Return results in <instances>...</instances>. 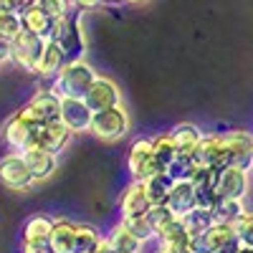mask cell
<instances>
[{"label":"cell","mask_w":253,"mask_h":253,"mask_svg":"<svg viewBox=\"0 0 253 253\" xmlns=\"http://www.w3.org/2000/svg\"><path fill=\"white\" fill-rule=\"evenodd\" d=\"M195 198H198V208H205V210H213V205L218 203V190H198L195 187Z\"/></svg>","instance_id":"obj_38"},{"label":"cell","mask_w":253,"mask_h":253,"mask_svg":"<svg viewBox=\"0 0 253 253\" xmlns=\"http://www.w3.org/2000/svg\"><path fill=\"white\" fill-rule=\"evenodd\" d=\"M172 185H175V180L167 172H157L152 177H147L144 180V190H147V195H150V203L152 205H162L167 200V195H170Z\"/></svg>","instance_id":"obj_27"},{"label":"cell","mask_w":253,"mask_h":253,"mask_svg":"<svg viewBox=\"0 0 253 253\" xmlns=\"http://www.w3.org/2000/svg\"><path fill=\"white\" fill-rule=\"evenodd\" d=\"M96 253H122V251H117L107 238H101V243H99V248H96Z\"/></svg>","instance_id":"obj_45"},{"label":"cell","mask_w":253,"mask_h":253,"mask_svg":"<svg viewBox=\"0 0 253 253\" xmlns=\"http://www.w3.org/2000/svg\"><path fill=\"white\" fill-rule=\"evenodd\" d=\"M172 218H177V215H175V213H172V210L167 208L165 203H162V205H152L150 210H147V220L152 223V228H155V230H160L162 225H167Z\"/></svg>","instance_id":"obj_35"},{"label":"cell","mask_w":253,"mask_h":253,"mask_svg":"<svg viewBox=\"0 0 253 253\" xmlns=\"http://www.w3.org/2000/svg\"><path fill=\"white\" fill-rule=\"evenodd\" d=\"M190 253H210V246L205 241V233H195V236H190V243H187Z\"/></svg>","instance_id":"obj_41"},{"label":"cell","mask_w":253,"mask_h":253,"mask_svg":"<svg viewBox=\"0 0 253 253\" xmlns=\"http://www.w3.org/2000/svg\"><path fill=\"white\" fill-rule=\"evenodd\" d=\"M53 41L63 48L69 61L84 58V53H86V33H84V23H81V10L79 13L74 10V13L56 20Z\"/></svg>","instance_id":"obj_3"},{"label":"cell","mask_w":253,"mask_h":253,"mask_svg":"<svg viewBox=\"0 0 253 253\" xmlns=\"http://www.w3.org/2000/svg\"><path fill=\"white\" fill-rule=\"evenodd\" d=\"M0 182L8 190H15V193L28 190L36 182L23 152H8L5 157H0Z\"/></svg>","instance_id":"obj_7"},{"label":"cell","mask_w":253,"mask_h":253,"mask_svg":"<svg viewBox=\"0 0 253 253\" xmlns=\"http://www.w3.org/2000/svg\"><path fill=\"white\" fill-rule=\"evenodd\" d=\"M122 223L132 230V233L142 241V243H150L157 238V230L152 228V223L147 220V215H137V218H122Z\"/></svg>","instance_id":"obj_32"},{"label":"cell","mask_w":253,"mask_h":253,"mask_svg":"<svg viewBox=\"0 0 253 253\" xmlns=\"http://www.w3.org/2000/svg\"><path fill=\"white\" fill-rule=\"evenodd\" d=\"M33 122L38 124H51V122H58L61 119V96L53 91V89H41L31 96V101L23 107Z\"/></svg>","instance_id":"obj_9"},{"label":"cell","mask_w":253,"mask_h":253,"mask_svg":"<svg viewBox=\"0 0 253 253\" xmlns=\"http://www.w3.org/2000/svg\"><path fill=\"white\" fill-rule=\"evenodd\" d=\"M38 5L43 8L46 13H51V15H53L56 20L76 10V8H74V0H41Z\"/></svg>","instance_id":"obj_36"},{"label":"cell","mask_w":253,"mask_h":253,"mask_svg":"<svg viewBox=\"0 0 253 253\" xmlns=\"http://www.w3.org/2000/svg\"><path fill=\"white\" fill-rule=\"evenodd\" d=\"M10 48H13V63H15V66H18L20 71L36 74V66H38V61H41V53H43V48H46V41L23 28V31H20V33L10 41Z\"/></svg>","instance_id":"obj_6"},{"label":"cell","mask_w":253,"mask_h":253,"mask_svg":"<svg viewBox=\"0 0 253 253\" xmlns=\"http://www.w3.org/2000/svg\"><path fill=\"white\" fill-rule=\"evenodd\" d=\"M170 134H172V139H175V144H177L180 152H195V147H198L200 139L205 137L200 126L190 124V122H182V124L172 126Z\"/></svg>","instance_id":"obj_23"},{"label":"cell","mask_w":253,"mask_h":253,"mask_svg":"<svg viewBox=\"0 0 253 253\" xmlns=\"http://www.w3.org/2000/svg\"><path fill=\"white\" fill-rule=\"evenodd\" d=\"M195 155L193 152H177V157L167 165V175H170L172 180H190L195 172Z\"/></svg>","instance_id":"obj_28"},{"label":"cell","mask_w":253,"mask_h":253,"mask_svg":"<svg viewBox=\"0 0 253 253\" xmlns=\"http://www.w3.org/2000/svg\"><path fill=\"white\" fill-rule=\"evenodd\" d=\"M20 31H23V18L13 10H5V8L0 10V36L13 41Z\"/></svg>","instance_id":"obj_34"},{"label":"cell","mask_w":253,"mask_h":253,"mask_svg":"<svg viewBox=\"0 0 253 253\" xmlns=\"http://www.w3.org/2000/svg\"><path fill=\"white\" fill-rule=\"evenodd\" d=\"M228 152H230V165H238L243 170H253V134L246 129H230L223 134Z\"/></svg>","instance_id":"obj_13"},{"label":"cell","mask_w":253,"mask_h":253,"mask_svg":"<svg viewBox=\"0 0 253 253\" xmlns=\"http://www.w3.org/2000/svg\"><path fill=\"white\" fill-rule=\"evenodd\" d=\"M84 101L89 104L91 112L109 109V107H117V104H122V89L117 86V81L96 74V79H94V84L89 86V91L84 94Z\"/></svg>","instance_id":"obj_10"},{"label":"cell","mask_w":253,"mask_h":253,"mask_svg":"<svg viewBox=\"0 0 253 253\" xmlns=\"http://www.w3.org/2000/svg\"><path fill=\"white\" fill-rule=\"evenodd\" d=\"M213 220L215 223H230V225H236L243 213H246V205L243 200H236V198H218V203L213 205Z\"/></svg>","instance_id":"obj_22"},{"label":"cell","mask_w":253,"mask_h":253,"mask_svg":"<svg viewBox=\"0 0 253 253\" xmlns=\"http://www.w3.org/2000/svg\"><path fill=\"white\" fill-rule=\"evenodd\" d=\"M152 147H155V155H157V160L165 165V170H167V165H170V162L177 157V152H180L170 132H162V134L152 137Z\"/></svg>","instance_id":"obj_29"},{"label":"cell","mask_w":253,"mask_h":253,"mask_svg":"<svg viewBox=\"0 0 253 253\" xmlns=\"http://www.w3.org/2000/svg\"><path fill=\"white\" fill-rule=\"evenodd\" d=\"M101 3H104V5H122L124 0H101Z\"/></svg>","instance_id":"obj_48"},{"label":"cell","mask_w":253,"mask_h":253,"mask_svg":"<svg viewBox=\"0 0 253 253\" xmlns=\"http://www.w3.org/2000/svg\"><path fill=\"white\" fill-rule=\"evenodd\" d=\"M193 155H195L198 165L213 167V170H223V167L230 165V152H228V144H225L223 134H205Z\"/></svg>","instance_id":"obj_8"},{"label":"cell","mask_w":253,"mask_h":253,"mask_svg":"<svg viewBox=\"0 0 253 253\" xmlns=\"http://www.w3.org/2000/svg\"><path fill=\"white\" fill-rule=\"evenodd\" d=\"M94 79H96V71L91 69V63H86L84 58H74V61H66V66H63L58 71V76L51 81V89L58 96L84 99V94L89 91Z\"/></svg>","instance_id":"obj_1"},{"label":"cell","mask_w":253,"mask_h":253,"mask_svg":"<svg viewBox=\"0 0 253 253\" xmlns=\"http://www.w3.org/2000/svg\"><path fill=\"white\" fill-rule=\"evenodd\" d=\"M251 190V175L248 170L238 165H228L220 170V177H218V195L220 198H236V200H246Z\"/></svg>","instance_id":"obj_12"},{"label":"cell","mask_w":253,"mask_h":253,"mask_svg":"<svg viewBox=\"0 0 253 253\" xmlns=\"http://www.w3.org/2000/svg\"><path fill=\"white\" fill-rule=\"evenodd\" d=\"M126 172H129L132 180H139L144 182L147 177H152L157 172H167L165 165L157 160L155 155V147H152V139H137L132 142L129 147V155H126Z\"/></svg>","instance_id":"obj_5"},{"label":"cell","mask_w":253,"mask_h":253,"mask_svg":"<svg viewBox=\"0 0 253 253\" xmlns=\"http://www.w3.org/2000/svg\"><path fill=\"white\" fill-rule=\"evenodd\" d=\"M20 18H23V28H26V31L36 33L38 38H43V41L53 38V31H56V18H53L51 13H46L41 5H33L31 10H26Z\"/></svg>","instance_id":"obj_19"},{"label":"cell","mask_w":253,"mask_h":253,"mask_svg":"<svg viewBox=\"0 0 253 253\" xmlns=\"http://www.w3.org/2000/svg\"><path fill=\"white\" fill-rule=\"evenodd\" d=\"M182 220H185V225H187V230H190V236H195V233H205V230L215 223V220H213V213H210V210H205V208H195V210H190V213H187Z\"/></svg>","instance_id":"obj_31"},{"label":"cell","mask_w":253,"mask_h":253,"mask_svg":"<svg viewBox=\"0 0 253 253\" xmlns=\"http://www.w3.org/2000/svg\"><path fill=\"white\" fill-rule=\"evenodd\" d=\"M124 3H126V5H144L147 0H124Z\"/></svg>","instance_id":"obj_47"},{"label":"cell","mask_w":253,"mask_h":253,"mask_svg":"<svg viewBox=\"0 0 253 253\" xmlns=\"http://www.w3.org/2000/svg\"><path fill=\"white\" fill-rule=\"evenodd\" d=\"M74 233H76V223L58 218L53 223V233H51L53 253H74Z\"/></svg>","instance_id":"obj_24"},{"label":"cell","mask_w":253,"mask_h":253,"mask_svg":"<svg viewBox=\"0 0 253 253\" xmlns=\"http://www.w3.org/2000/svg\"><path fill=\"white\" fill-rule=\"evenodd\" d=\"M129 126H132L129 114H126V109L122 107V104H117V107L94 112V119H91L89 132H91L96 139H101V142H119L122 137H126Z\"/></svg>","instance_id":"obj_4"},{"label":"cell","mask_w":253,"mask_h":253,"mask_svg":"<svg viewBox=\"0 0 253 253\" xmlns=\"http://www.w3.org/2000/svg\"><path fill=\"white\" fill-rule=\"evenodd\" d=\"M152 208L150 195L144 190V182L132 180L129 185L124 187V193L119 198V210H122V218H137V215H147V210Z\"/></svg>","instance_id":"obj_14"},{"label":"cell","mask_w":253,"mask_h":253,"mask_svg":"<svg viewBox=\"0 0 253 253\" xmlns=\"http://www.w3.org/2000/svg\"><path fill=\"white\" fill-rule=\"evenodd\" d=\"M71 137H74V132L58 119V122H51V124H41L36 144L43 147V150H48V152H56L58 155V152H63L69 147Z\"/></svg>","instance_id":"obj_15"},{"label":"cell","mask_w":253,"mask_h":253,"mask_svg":"<svg viewBox=\"0 0 253 253\" xmlns=\"http://www.w3.org/2000/svg\"><path fill=\"white\" fill-rule=\"evenodd\" d=\"M0 10H3V0H0Z\"/></svg>","instance_id":"obj_50"},{"label":"cell","mask_w":253,"mask_h":253,"mask_svg":"<svg viewBox=\"0 0 253 253\" xmlns=\"http://www.w3.org/2000/svg\"><path fill=\"white\" fill-rule=\"evenodd\" d=\"M238 253H253V248H251V246H243V243H241V251H238Z\"/></svg>","instance_id":"obj_49"},{"label":"cell","mask_w":253,"mask_h":253,"mask_svg":"<svg viewBox=\"0 0 253 253\" xmlns=\"http://www.w3.org/2000/svg\"><path fill=\"white\" fill-rule=\"evenodd\" d=\"M218 177H220V170H213V167H205V165H198L190 182H193L198 190H218Z\"/></svg>","instance_id":"obj_33"},{"label":"cell","mask_w":253,"mask_h":253,"mask_svg":"<svg viewBox=\"0 0 253 253\" xmlns=\"http://www.w3.org/2000/svg\"><path fill=\"white\" fill-rule=\"evenodd\" d=\"M66 53H63V48L56 43L53 38H48L46 41V48H43V53H41V61H38V66H36V76H41V79H48V81H53L56 76H58V71L66 66Z\"/></svg>","instance_id":"obj_18"},{"label":"cell","mask_w":253,"mask_h":253,"mask_svg":"<svg viewBox=\"0 0 253 253\" xmlns=\"http://www.w3.org/2000/svg\"><path fill=\"white\" fill-rule=\"evenodd\" d=\"M101 233L89 225V223H76V233H74V253H96L101 243Z\"/></svg>","instance_id":"obj_25"},{"label":"cell","mask_w":253,"mask_h":253,"mask_svg":"<svg viewBox=\"0 0 253 253\" xmlns=\"http://www.w3.org/2000/svg\"><path fill=\"white\" fill-rule=\"evenodd\" d=\"M41 0H3V8L5 10H13L18 15H23L26 10H31L33 5H38Z\"/></svg>","instance_id":"obj_39"},{"label":"cell","mask_w":253,"mask_h":253,"mask_svg":"<svg viewBox=\"0 0 253 253\" xmlns=\"http://www.w3.org/2000/svg\"><path fill=\"white\" fill-rule=\"evenodd\" d=\"M99 5H104L101 0H74V8H79L81 13H86V10H96Z\"/></svg>","instance_id":"obj_43"},{"label":"cell","mask_w":253,"mask_h":253,"mask_svg":"<svg viewBox=\"0 0 253 253\" xmlns=\"http://www.w3.org/2000/svg\"><path fill=\"white\" fill-rule=\"evenodd\" d=\"M236 236L243 246H251L253 248V213H243V218L236 223Z\"/></svg>","instance_id":"obj_37"},{"label":"cell","mask_w":253,"mask_h":253,"mask_svg":"<svg viewBox=\"0 0 253 253\" xmlns=\"http://www.w3.org/2000/svg\"><path fill=\"white\" fill-rule=\"evenodd\" d=\"M157 241L160 246H170V248H187L190 243V230L182 218H172L167 225L157 230Z\"/></svg>","instance_id":"obj_20"},{"label":"cell","mask_w":253,"mask_h":253,"mask_svg":"<svg viewBox=\"0 0 253 253\" xmlns=\"http://www.w3.org/2000/svg\"><path fill=\"white\" fill-rule=\"evenodd\" d=\"M241 251V241H238V236L236 238H230L228 243H223L220 248H215L213 253H238Z\"/></svg>","instance_id":"obj_44"},{"label":"cell","mask_w":253,"mask_h":253,"mask_svg":"<svg viewBox=\"0 0 253 253\" xmlns=\"http://www.w3.org/2000/svg\"><path fill=\"white\" fill-rule=\"evenodd\" d=\"M23 157H26V162H28L36 180H48L56 172V167H58V155L43 150V147H38V144L28 147V150L23 152Z\"/></svg>","instance_id":"obj_17"},{"label":"cell","mask_w":253,"mask_h":253,"mask_svg":"<svg viewBox=\"0 0 253 253\" xmlns=\"http://www.w3.org/2000/svg\"><path fill=\"white\" fill-rule=\"evenodd\" d=\"M23 253H53L51 241H23Z\"/></svg>","instance_id":"obj_40"},{"label":"cell","mask_w":253,"mask_h":253,"mask_svg":"<svg viewBox=\"0 0 253 253\" xmlns=\"http://www.w3.org/2000/svg\"><path fill=\"white\" fill-rule=\"evenodd\" d=\"M230 238H236V225H230V223H213L205 230V241L210 246V253L220 248L223 243H228Z\"/></svg>","instance_id":"obj_30"},{"label":"cell","mask_w":253,"mask_h":253,"mask_svg":"<svg viewBox=\"0 0 253 253\" xmlns=\"http://www.w3.org/2000/svg\"><path fill=\"white\" fill-rule=\"evenodd\" d=\"M91 119H94V112L89 109V104L84 101V99L61 96V122L66 124L74 134L89 132Z\"/></svg>","instance_id":"obj_11"},{"label":"cell","mask_w":253,"mask_h":253,"mask_svg":"<svg viewBox=\"0 0 253 253\" xmlns=\"http://www.w3.org/2000/svg\"><path fill=\"white\" fill-rule=\"evenodd\" d=\"M53 218L48 215H31L23 225V241H51V233H53Z\"/></svg>","instance_id":"obj_26"},{"label":"cell","mask_w":253,"mask_h":253,"mask_svg":"<svg viewBox=\"0 0 253 253\" xmlns=\"http://www.w3.org/2000/svg\"><path fill=\"white\" fill-rule=\"evenodd\" d=\"M38 129H41V124L33 122V117L26 112V109H20L15 114H10L3 124V129H0V137H3L5 147L13 152H26L28 147L36 144L38 139Z\"/></svg>","instance_id":"obj_2"},{"label":"cell","mask_w":253,"mask_h":253,"mask_svg":"<svg viewBox=\"0 0 253 253\" xmlns=\"http://www.w3.org/2000/svg\"><path fill=\"white\" fill-rule=\"evenodd\" d=\"M5 63H13V48H10V41L0 36V66Z\"/></svg>","instance_id":"obj_42"},{"label":"cell","mask_w":253,"mask_h":253,"mask_svg":"<svg viewBox=\"0 0 253 253\" xmlns=\"http://www.w3.org/2000/svg\"><path fill=\"white\" fill-rule=\"evenodd\" d=\"M165 205L172 210L177 218H185L190 210L198 208V198H195V185L190 180H175L170 195H167Z\"/></svg>","instance_id":"obj_16"},{"label":"cell","mask_w":253,"mask_h":253,"mask_svg":"<svg viewBox=\"0 0 253 253\" xmlns=\"http://www.w3.org/2000/svg\"><path fill=\"white\" fill-rule=\"evenodd\" d=\"M157 253H190V248H170V246H160Z\"/></svg>","instance_id":"obj_46"},{"label":"cell","mask_w":253,"mask_h":253,"mask_svg":"<svg viewBox=\"0 0 253 253\" xmlns=\"http://www.w3.org/2000/svg\"><path fill=\"white\" fill-rule=\"evenodd\" d=\"M104 238H107V241H109L117 251H122V253H142V248H144V243H142L122 220H119L117 225H112V230H109Z\"/></svg>","instance_id":"obj_21"}]
</instances>
